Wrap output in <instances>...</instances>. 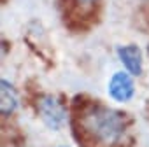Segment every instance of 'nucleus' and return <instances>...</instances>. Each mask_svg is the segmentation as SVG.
Returning <instances> with one entry per match:
<instances>
[{
    "mask_svg": "<svg viewBox=\"0 0 149 147\" xmlns=\"http://www.w3.org/2000/svg\"><path fill=\"white\" fill-rule=\"evenodd\" d=\"M118 56L125 65V68L128 70V74H132V76H140L142 74V53L139 46L135 44L121 46L118 49Z\"/></svg>",
    "mask_w": 149,
    "mask_h": 147,
    "instance_id": "20e7f679",
    "label": "nucleus"
},
{
    "mask_svg": "<svg viewBox=\"0 0 149 147\" xmlns=\"http://www.w3.org/2000/svg\"><path fill=\"white\" fill-rule=\"evenodd\" d=\"M135 93L133 81L130 77V74L126 72H116L109 81V95L116 102H128Z\"/></svg>",
    "mask_w": 149,
    "mask_h": 147,
    "instance_id": "7ed1b4c3",
    "label": "nucleus"
},
{
    "mask_svg": "<svg viewBox=\"0 0 149 147\" xmlns=\"http://www.w3.org/2000/svg\"><path fill=\"white\" fill-rule=\"evenodd\" d=\"M77 4H95V2H98V0H76Z\"/></svg>",
    "mask_w": 149,
    "mask_h": 147,
    "instance_id": "423d86ee",
    "label": "nucleus"
},
{
    "mask_svg": "<svg viewBox=\"0 0 149 147\" xmlns=\"http://www.w3.org/2000/svg\"><path fill=\"white\" fill-rule=\"evenodd\" d=\"M83 126L93 133L98 140L104 142H116L125 131V119L123 114H119L114 109L95 105L88 109L83 116Z\"/></svg>",
    "mask_w": 149,
    "mask_h": 147,
    "instance_id": "f257e3e1",
    "label": "nucleus"
},
{
    "mask_svg": "<svg viewBox=\"0 0 149 147\" xmlns=\"http://www.w3.org/2000/svg\"><path fill=\"white\" fill-rule=\"evenodd\" d=\"M147 51H149V47H147Z\"/></svg>",
    "mask_w": 149,
    "mask_h": 147,
    "instance_id": "0eeeda50",
    "label": "nucleus"
},
{
    "mask_svg": "<svg viewBox=\"0 0 149 147\" xmlns=\"http://www.w3.org/2000/svg\"><path fill=\"white\" fill-rule=\"evenodd\" d=\"M18 107V93L11 83L6 79L0 81V112L2 116H11Z\"/></svg>",
    "mask_w": 149,
    "mask_h": 147,
    "instance_id": "39448f33",
    "label": "nucleus"
},
{
    "mask_svg": "<svg viewBox=\"0 0 149 147\" xmlns=\"http://www.w3.org/2000/svg\"><path fill=\"white\" fill-rule=\"evenodd\" d=\"M37 109H39V114L44 124L51 128L53 131H60L67 124V110L56 96L53 95L40 96V100L37 102Z\"/></svg>",
    "mask_w": 149,
    "mask_h": 147,
    "instance_id": "f03ea898",
    "label": "nucleus"
}]
</instances>
